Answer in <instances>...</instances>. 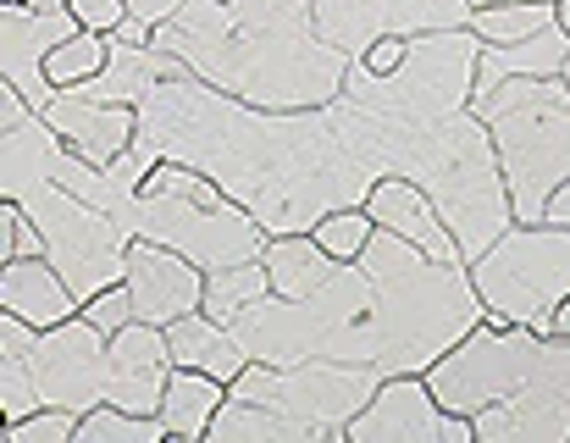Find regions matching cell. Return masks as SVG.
Listing matches in <instances>:
<instances>
[{
  "mask_svg": "<svg viewBox=\"0 0 570 443\" xmlns=\"http://www.w3.org/2000/svg\"><path fill=\"white\" fill-rule=\"evenodd\" d=\"M111 56H117V33L78 28L72 39H61V45L50 50L45 72H50V83H56V89H83V83H95V78L111 67Z\"/></svg>",
  "mask_w": 570,
  "mask_h": 443,
  "instance_id": "24",
  "label": "cell"
},
{
  "mask_svg": "<svg viewBox=\"0 0 570 443\" xmlns=\"http://www.w3.org/2000/svg\"><path fill=\"white\" fill-rule=\"evenodd\" d=\"M554 0H493V6H471V33L482 45H521L543 28H554Z\"/></svg>",
  "mask_w": 570,
  "mask_h": 443,
  "instance_id": "22",
  "label": "cell"
},
{
  "mask_svg": "<svg viewBox=\"0 0 570 443\" xmlns=\"http://www.w3.org/2000/svg\"><path fill=\"white\" fill-rule=\"evenodd\" d=\"M0 311H11V316H22L28 327L45 333V327L78 316L83 299L50 266V255H28V260H0Z\"/></svg>",
  "mask_w": 570,
  "mask_h": 443,
  "instance_id": "17",
  "label": "cell"
},
{
  "mask_svg": "<svg viewBox=\"0 0 570 443\" xmlns=\"http://www.w3.org/2000/svg\"><path fill=\"white\" fill-rule=\"evenodd\" d=\"M549 372V338L532 333V327H515V322H482L471 327L432 372H426V388L443 411L454 416H476L532 383H543Z\"/></svg>",
  "mask_w": 570,
  "mask_h": 443,
  "instance_id": "5",
  "label": "cell"
},
{
  "mask_svg": "<svg viewBox=\"0 0 570 443\" xmlns=\"http://www.w3.org/2000/svg\"><path fill=\"white\" fill-rule=\"evenodd\" d=\"M316 28L327 45H338L350 61L382 33H443L471 22V0H311Z\"/></svg>",
  "mask_w": 570,
  "mask_h": 443,
  "instance_id": "9",
  "label": "cell"
},
{
  "mask_svg": "<svg viewBox=\"0 0 570 443\" xmlns=\"http://www.w3.org/2000/svg\"><path fill=\"white\" fill-rule=\"evenodd\" d=\"M543 333H549V338H570V294H566V299H560V305H554V311H549V322H543Z\"/></svg>",
  "mask_w": 570,
  "mask_h": 443,
  "instance_id": "35",
  "label": "cell"
},
{
  "mask_svg": "<svg viewBox=\"0 0 570 443\" xmlns=\"http://www.w3.org/2000/svg\"><path fill=\"white\" fill-rule=\"evenodd\" d=\"M83 316H89L95 327L117 333V327H128L139 311H134V294H128V283H111V288H100L95 299H83Z\"/></svg>",
  "mask_w": 570,
  "mask_h": 443,
  "instance_id": "30",
  "label": "cell"
},
{
  "mask_svg": "<svg viewBox=\"0 0 570 443\" xmlns=\"http://www.w3.org/2000/svg\"><path fill=\"white\" fill-rule=\"evenodd\" d=\"M173 377V350H167V327L156 322H128L111 333V377H106V400L139 416H161V394Z\"/></svg>",
  "mask_w": 570,
  "mask_h": 443,
  "instance_id": "14",
  "label": "cell"
},
{
  "mask_svg": "<svg viewBox=\"0 0 570 443\" xmlns=\"http://www.w3.org/2000/svg\"><path fill=\"white\" fill-rule=\"evenodd\" d=\"M17 200H22L28 217L39 222L45 255H50V266L72 283L78 299H95L100 288H111V283L128 277V244H134V238L122 233V222L111 217V211L89 206L83 195H72V189L56 184V178H39V184L22 189Z\"/></svg>",
  "mask_w": 570,
  "mask_h": 443,
  "instance_id": "6",
  "label": "cell"
},
{
  "mask_svg": "<svg viewBox=\"0 0 570 443\" xmlns=\"http://www.w3.org/2000/svg\"><path fill=\"white\" fill-rule=\"evenodd\" d=\"M78 28L83 22L72 11H39L28 0H0V83H11L33 111H45L56 100V83H50L45 61Z\"/></svg>",
  "mask_w": 570,
  "mask_h": 443,
  "instance_id": "10",
  "label": "cell"
},
{
  "mask_svg": "<svg viewBox=\"0 0 570 443\" xmlns=\"http://www.w3.org/2000/svg\"><path fill=\"white\" fill-rule=\"evenodd\" d=\"M45 122L56 128V139L83 156L89 167H117L134 139H139V106L122 100H95L83 89H56V100L45 106Z\"/></svg>",
  "mask_w": 570,
  "mask_h": 443,
  "instance_id": "11",
  "label": "cell"
},
{
  "mask_svg": "<svg viewBox=\"0 0 570 443\" xmlns=\"http://www.w3.org/2000/svg\"><path fill=\"white\" fill-rule=\"evenodd\" d=\"M128 294H134V311L139 322H178L205 305V266H194L189 255L156 244V238H134L128 244Z\"/></svg>",
  "mask_w": 570,
  "mask_h": 443,
  "instance_id": "12",
  "label": "cell"
},
{
  "mask_svg": "<svg viewBox=\"0 0 570 443\" xmlns=\"http://www.w3.org/2000/svg\"><path fill=\"white\" fill-rule=\"evenodd\" d=\"M0 200H17L22 189H33L39 178H50L61 139L45 122V111H33L11 83L0 89Z\"/></svg>",
  "mask_w": 570,
  "mask_h": 443,
  "instance_id": "16",
  "label": "cell"
},
{
  "mask_svg": "<svg viewBox=\"0 0 570 443\" xmlns=\"http://www.w3.org/2000/svg\"><path fill=\"white\" fill-rule=\"evenodd\" d=\"M184 6H189V0H128V17H139V22L161 28V22H173Z\"/></svg>",
  "mask_w": 570,
  "mask_h": 443,
  "instance_id": "33",
  "label": "cell"
},
{
  "mask_svg": "<svg viewBox=\"0 0 570 443\" xmlns=\"http://www.w3.org/2000/svg\"><path fill=\"white\" fill-rule=\"evenodd\" d=\"M78 439V416L61 405H39L17 422H6V443H72Z\"/></svg>",
  "mask_w": 570,
  "mask_h": 443,
  "instance_id": "28",
  "label": "cell"
},
{
  "mask_svg": "<svg viewBox=\"0 0 570 443\" xmlns=\"http://www.w3.org/2000/svg\"><path fill=\"white\" fill-rule=\"evenodd\" d=\"M566 83H570V61H566Z\"/></svg>",
  "mask_w": 570,
  "mask_h": 443,
  "instance_id": "38",
  "label": "cell"
},
{
  "mask_svg": "<svg viewBox=\"0 0 570 443\" xmlns=\"http://www.w3.org/2000/svg\"><path fill=\"white\" fill-rule=\"evenodd\" d=\"M543 222H560V227H570V178L549 195V211H543Z\"/></svg>",
  "mask_w": 570,
  "mask_h": 443,
  "instance_id": "34",
  "label": "cell"
},
{
  "mask_svg": "<svg viewBox=\"0 0 570 443\" xmlns=\"http://www.w3.org/2000/svg\"><path fill=\"white\" fill-rule=\"evenodd\" d=\"M366 211H372V222H377V227L399 233V238H404V244H415V249H426L432 260L471 266V260H465V249H460V238L449 233L443 211L432 206V195H426L421 184H410V178H399V173H382L377 184H372Z\"/></svg>",
  "mask_w": 570,
  "mask_h": 443,
  "instance_id": "15",
  "label": "cell"
},
{
  "mask_svg": "<svg viewBox=\"0 0 570 443\" xmlns=\"http://www.w3.org/2000/svg\"><path fill=\"white\" fill-rule=\"evenodd\" d=\"M449 411L432 400L421 372L382 377L372 405L350 422V443H443Z\"/></svg>",
  "mask_w": 570,
  "mask_h": 443,
  "instance_id": "13",
  "label": "cell"
},
{
  "mask_svg": "<svg viewBox=\"0 0 570 443\" xmlns=\"http://www.w3.org/2000/svg\"><path fill=\"white\" fill-rule=\"evenodd\" d=\"M222 400H227V383H216V377H205V372H194V366H173L167 394H161V422H167L173 439L205 443L216 411H222Z\"/></svg>",
  "mask_w": 570,
  "mask_h": 443,
  "instance_id": "21",
  "label": "cell"
},
{
  "mask_svg": "<svg viewBox=\"0 0 570 443\" xmlns=\"http://www.w3.org/2000/svg\"><path fill=\"white\" fill-rule=\"evenodd\" d=\"M139 145L222 184L266 233H311L327 211L366 206L377 173L344 145L333 106L261 111L178 72L139 100Z\"/></svg>",
  "mask_w": 570,
  "mask_h": 443,
  "instance_id": "1",
  "label": "cell"
},
{
  "mask_svg": "<svg viewBox=\"0 0 570 443\" xmlns=\"http://www.w3.org/2000/svg\"><path fill=\"white\" fill-rule=\"evenodd\" d=\"M167 350H173V366H194L216 383H238V372L249 366V350L238 344V333L227 322H216L205 305L167 322Z\"/></svg>",
  "mask_w": 570,
  "mask_h": 443,
  "instance_id": "18",
  "label": "cell"
},
{
  "mask_svg": "<svg viewBox=\"0 0 570 443\" xmlns=\"http://www.w3.org/2000/svg\"><path fill=\"white\" fill-rule=\"evenodd\" d=\"M261 260H266V277H272V294L277 299H311L344 266V260H333L316 244V233H272L266 249H261Z\"/></svg>",
  "mask_w": 570,
  "mask_h": 443,
  "instance_id": "20",
  "label": "cell"
},
{
  "mask_svg": "<svg viewBox=\"0 0 570 443\" xmlns=\"http://www.w3.org/2000/svg\"><path fill=\"white\" fill-rule=\"evenodd\" d=\"M311 233H316V244H322L333 260H361L366 244L377 238V222H372L366 206H344V211H327Z\"/></svg>",
  "mask_w": 570,
  "mask_h": 443,
  "instance_id": "26",
  "label": "cell"
},
{
  "mask_svg": "<svg viewBox=\"0 0 570 443\" xmlns=\"http://www.w3.org/2000/svg\"><path fill=\"white\" fill-rule=\"evenodd\" d=\"M570 61V33L554 22L521 45H482L476 56V95L482 89H499L504 78H566Z\"/></svg>",
  "mask_w": 570,
  "mask_h": 443,
  "instance_id": "19",
  "label": "cell"
},
{
  "mask_svg": "<svg viewBox=\"0 0 570 443\" xmlns=\"http://www.w3.org/2000/svg\"><path fill=\"white\" fill-rule=\"evenodd\" d=\"M28 255H45L39 222L22 211V200H0V260H28Z\"/></svg>",
  "mask_w": 570,
  "mask_h": 443,
  "instance_id": "29",
  "label": "cell"
},
{
  "mask_svg": "<svg viewBox=\"0 0 570 443\" xmlns=\"http://www.w3.org/2000/svg\"><path fill=\"white\" fill-rule=\"evenodd\" d=\"M272 294L266 260H233V266H210L205 272V311L216 322H238L249 305H261Z\"/></svg>",
  "mask_w": 570,
  "mask_h": 443,
  "instance_id": "23",
  "label": "cell"
},
{
  "mask_svg": "<svg viewBox=\"0 0 570 443\" xmlns=\"http://www.w3.org/2000/svg\"><path fill=\"white\" fill-rule=\"evenodd\" d=\"M554 17H560V28L570 33V0H554Z\"/></svg>",
  "mask_w": 570,
  "mask_h": 443,
  "instance_id": "36",
  "label": "cell"
},
{
  "mask_svg": "<svg viewBox=\"0 0 570 443\" xmlns=\"http://www.w3.org/2000/svg\"><path fill=\"white\" fill-rule=\"evenodd\" d=\"M210 89L261 111H322L350 83V56L322 39L311 0H189L156 28Z\"/></svg>",
  "mask_w": 570,
  "mask_h": 443,
  "instance_id": "2",
  "label": "cell"
},
{
  "mask_svg": "<svg viewBox=\"0 0 570 443\" xmlns=\"http://www.w3.org/2000/svg\"><path fill=\"white\" fill-rule=\"evenodd\" d=\"M33 377H39V400L61 405L72 416H89L106 400V377H111V333L95 327L83 311L45 327L33 344Z\"/></svg>",
  "mask_w": 570,
  "mask_h": 443,
  "instance_id": "8",
  "label": "cell"
},
{
  "mask_svg": "<svg viewBox=\"0 0 570 443\" xmlns=\"http://www.w3.org/2000/svg\"><path fill=\"white\" fill-rule=\"evenodd\" d=\"M471 283L493 322L543 333L549 311L570 294V227L560 222H510L476 260Z\"/></svg>",
  "mask_w": 570,
  "mask_h": 443,
  "instance_id": "4",
  "label": "cell"
},
{
  "mask_svg": "<svg viewBox=\"0 0 570 443\" xmlns=\"http://www.w3.org/2000/svg\"><path fill=\"white\" fill-rule=\"evenodd\" d=\"M471 6H493V0H471Z\"/></svg>",
  "mask_w": 570,
  "mask_h": 443,
  "instance_id": "37",
  "label": "cell"
},
{
  "mask_svg": "<svg viewBox=\"0 0 570 443\" xmlns=\"http://www.w3.org/2000/svg\"><path fill=\"white\" fill-rule=\"evenodd\" d=\"M67 11L83 28H95V33H117L122 17H128V0H67Z\"/></svg>",
  "mask_w": 570,
  "mask_h": 443,
  "instance_id": "32",
  "label": "cell"
},
{
  "mask_svg": "<svg viewBox=\"0 0 570 443\" xmlns=\"http://www.w3.org/2000/svg\"><path fill=\"white\" fill-rule=\"evenodd\" d=\"M404 56H410V39H404V33H382V39H372V45L355 56V67L372 72V78H387V72L404 67Z\"/></svg>",
  "mask_w": 570,
  "mask_h": 443,
  "instance_id": "31",
  "label": "cell"
},
{
  "mask_svg": "<svg viewBox=\"0 0 570 443\" xmlns=\"http://www.w3.org/2000/svg\"><path fill=\"white\" fill-rule=\"evenodd\" d=\"M167 422L161 416H139V411H122L111 400H100L89 416H78V439L72 443H167Z\"/></svg>",
  "mask_w": 570,
  "mask_h": 443,
  "instance_id": "25",
  "label": "cell"
},
{
  "mask_svg": "<svg viewBox=\"0 0 570 443\" xmlns=\"http://www.w3.org/2000/svg\"><path fill=\"white\" fill-rule=\"evenodd\" d=\"M471 111L493 134L515 222H543L549 195L570 178V83L504 78L499 89L471 95Z\"/></svg>",
  "mask_w": 570,
  "mask_h": 443,
  "instance_id": "3",
  "label": "cell"
},
{
  "mask_svg": "<svg viewBox=\"0 0 570 443\" xmlns=\"http://www.w3.org/2000/svg\"><path fill=\"white\" fill-rule=\"evenodd\" d=\"M45 400H39V377H33V361L28 355H0V411H6V422H17V416H28V411H39Z\"/></svg>",
  "mask_w": 570,
  "mask_h": 443,
  "instance_id": "27",
  "label": "cell"
},
{
  "mask_svg": "<svg viewBox=\"0 0 570 443\" xmlns=\"http://www.w3.org/2000/svg\"><path fill=\"white\" fill-rule=\"evenodd\" d=\"M122 233L128 238H156L178 255H189L194 266H233V260H261L266 249V227L249 217L238 200L205 206V200H184V195H134V206L122 211Z\"/></svg>",
  "mask_w": 570,
  "mask_h": 443,
  "instance_id": "7",
  "label": "cell"
}]
</instances>
